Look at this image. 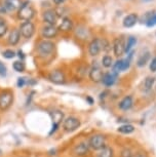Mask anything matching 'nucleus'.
Masks as SVG:
<instances>
[{
	"mask_svg": "<svg viewBox=\"0 0 156 157\" xmlns=\"http://www.w3.org/2000/svg\"><path fill=\"white\" fill-rule=\"evenodd\" d=\"M13 70L16 71V72L22 73V72H24V71H25L26 66H25V64H24V62H23V61H16V62H13Z\"/></svg>",
	"mask_w": 156,
	"mask_h": 157,
	"instance_id": "a878e982",
	"label": "nucleus"
},
{
	"mask_svg": "<svg viewBox=\"0 0 156 157\" xmlns=\"http://www.w3.org/2000/svg\"><path fill=\"white\" fill-rule=\"evenodd\" d=\"M137 157H148V156H147L146 154H144V153H138Z\"/></svg>",
	"mask_w": 156,
	"mask_h": 157,
	"instance_id": "4c0bfd02",
	"label": "nucleus"
},
{
	"mask_svg": "<svg viewBox=\"0 0 156 157\" xmlns=\"http://www.w3.org/2000/svg\"><path fill=\"white\" fill-rule=\"evenodd\" d=\"M73 27V22L71 19H69V17H63V20H62V23L60 24V26H59V30L60 31H63V32H68L72 29Z\"/></svg>",
	"mask_w": 156,
	"mask_h": 157,
	"instance_id": "aec40b11",
	"label": "nucleus"
},
{
	"mask_svg": "<svg viewBox=\"0 0 156 157\" xmlns=\"http://www.w3.org/2000/svg\"><path fill=\"white\" fill-rule=\"evenodd\" d=\"M42 17H43V21L45 23H48V25H52L55 26V24H57V14H55V10H45L42 14Z\"/></svg>",
	"mask_w": 156,
	"mask_h": 157,
	"instance_id": "4468645a",
	"label": "nucleus"
},
{
	"mask_svg": "<svg viewBox=\"0 0 156 157\" xmlns=\"http://www.w3.org/2000/svg\"><path fill=\"white\" fill-rule=\"evenodd\" d=\"M132 105H134V99L131 96H126L119 102L118 107L123 111H127L129 109H131Z\"/></svg>",
	"mask_w": 156,
	"mask_h": 157,
	"instance_id": "a211bd4d",
	"label": "nucleus"
},
{
	"mask_svg": "<svg viewBox=\"0 0 156 157\" xmlns=\"http://www.w3.org/2000/svg\"><path fill=\"white\" fill-rule=\"evenodd\" d=\"M3 57L5 59H7V60H10V59H13L14 57L17 56L16 54V52H13V49H6V50H4L3 52Z\"/></svg>",
	"mask_w": 156,
	"mask_h": 157,
	"instance_id": "cd10ccee",
	"label": "nucleus"
},
{
	"mask_svg": "<svg viewBox=\"0 0 156 157\" xmlns=\"http://www.w3.org/2000/svg\"><path fill=\"white\" fill-rule=\"evenodd\" d=\"M7 25L4 21H0V38L3 37L7 32Z\"/></svg>",
	"mask_w": 156,
	"mask_h": 157,
	"instance_id": "c85d7f7f",
	"label": "nucleus"
},
{
	"mask_svg": "<svg viewBox=\"0 0 156 157\" xmlns=\"http://www.w3.org/2000/svg\"><path fill=\"white\" fill-rule=\"evenodd\" d=\"M88 145L93 150H101L106 146V138L103 135H95L88 141Z\"/></svg>",
	"mask_w": 156,
	"mask_h": 157,
	"instance_id": "20e7f679",
	"label": "nucleus"
},
{
	"mask_svg": "<svg viewBox=\"0 0 156 157\" xmlns=\"http://www.w3.org/2000/svg\"><path fill=\"white\" fill-rule=\"evenodd\" d=\"M150 71L151 72H156V57L153 58L151 63H150Z\"/></svg>",
	"mask_w": 156,
	"mask_h": 157,
	"instance_id": "f704fd0d",
	"label": "nucleus"
},
{
	"mask_svg": "<svg viewBox=\"0 0 156 157\" xmlns=\"http://www.w3.org/2000/svg\"><path fill=\"white\" fill-rule=\"evenodd\" d=\"M34 13H35L34 8L31 5L30 2L28 1L22 3L19 10H17V17H19V19L25 21V22L26 21H30L34 17Z\"/></svg>",
	"mask_w": 156,
	"mask_h": 157,
	"instance_id": "f257e3e1",
	"label": "nucleus"
},
{
	"mask_svg": "<svg viewBox=\"0 0 156 157\" xmlns=\"http://www.w3.org/2000/svg\"><path fill=\"white\" fill-rule=\"evenodd\" d=\"M118 132L120 134H123V135H129V134H132V132H135V126L131 125V124H123V125L119 126L118 128Z\"/></svg>",
	"mask_w": 156,
	"mask_h": 157,
	"instance_id": "4be33fe9",
	"label": "nucleus"
},
{
	"mask_svg": "<svg viewBox=\"0 0 156 157\" xmlns=\"http://www.w3.org/2000/svg\"><path fill=\"white\" fill-rule=\"evenodd\" d=\"M6 73H7L6 66H5V65L0 61V76H2V77L6 76Z\"/></svg>",
	"mask_w": 156,
	"mask_h": 157,
	"instance_id": "7c9ffc66",
	"label": "nucleus"
},
{
	"mask_svg": "<svg viewBox=\"0 0 156 157\" xmlns=\"http://www.w3.org/2000/svg\"><path fill=\"white\" fill-rule=\"evenodd\" d=\"M116 79H117V74L113 73V72H110V73L104 74L103 79H102V82L105 86H112V85L116 82Z\"/></svg>",
	"mask_w": 156,
	"mask_h": 157,
	"instance_id": "f3484780",
	"label": "nucleus"
},
{
	"mask_svg": "<svg viewBox=\"0 0 156 157\" xmlns=\"http://www.w3.org/2000/svg\"><path fill=\"white\" fill-rule=\"evenodd\" d=\"M65 1H66V0H54V3L57 5H61V4H63Z\"/></svg>",
	"mask_w": 156,
	"mask_h": 157,
	"instance_id": "e433bc0d",
	"label": "nucleus"
},
{
	"mask_svg": "<svg viewBox=\"0 0 156 157\" xmlns=\"http://www.w3.org/2000/svg\"><path fill=\"white\" fill-rule=\"evenodd\" d=\"M21 38V32L19 29H13L10 33V36H8V43L10 45H17L20 41Z\"/></svg>",
	"mask_w": 156,
	"mask_h": 157,
	"instance_id": "6ab92c4d",
	"label": "nucleus"
},
{
	"mask_svg": "<svg viewBox=\"0 0 156 157\" xmlns=\"http://www.w3.org/2000/svg\"><path fill=\"white\" fill-rule=\"evenodd\" d=\"M150 60V52H144L142 55H140V57L137 60V66L142 68L144 66H146L147 63Z\"/></svg>",
	"mask_w": 156,
	"mask_h": 157,
	"instance_id": "412c9836",
	"label": "nucleus"
},
{
	"mask_svg": "<svg viewBox=\"0 0 156 157\" xmlns=\"http://www.w3.org/2000/svg\"><path fill=\"white\" fill-rule=\"evenodd\" d=\"M102 50V39L100 38H95L92 40V42L88 45V52L92 57H96L100 54Z\"/></svg>",
	"mask_w": 156,
	"mask_h": 157,
	"instance_id": "9d476101",
	"label": "nucleus"
},
{
	"mask_svg": "<svg viewBox=\"0 0 156 157\" xmlns=\"http://www.w3.org/2000/svg\"><path fill=\"white\" fill-rule=\"evenodd\" d=\"M59 29L55 27V26L52 25H46L44 26L41 30V35H42L43 38H48V39H51V38H54L57 36Z\"/></svg>",
	"mask_w": 156,
	"mask_h": 157,
	"instance_id": "9b49d317",
	"label": "nucleus"
},
{
	"mask_svg": "<svg viewBox=\"0 0 156 157\" xmlns=\"http://www.w3.org/2000/svg\"><path fill=\"white\" fill-rule=\"evenodd\" d=\"M51 116L52 119V127H51V132H49V135H52L55 130L59 128L62 121L64 120V113L61 111H52L51 113Z\"/></svg>",
	"mask_w": 156,
	"mask_h": 157,
	"instance_id": "6e6552de",
	"label": "nucleus"
},
{
	"mask_svg": "<svg viewBox=\"0 0 156 157\" xmlns=\"http://www.w3.org/2000/svg\"><path fill=\"white\" fill-rule=\"evenodd\" d=\"M113 59L111 56H108V55H106L103 57L102 59V65H103V67H105V68H110V67H112L113 66Z\"/></svg>",
	"mask_w": 156,
	"mask_h": 157,
	"instance_id": "bb28decb",
	"label": "nucleus"
},
{
	"mask_svg": "<svg viewBox=\"0 0 156 157\" xmlns=\"http://www.w3.org/2000/svg\"><path fill=\"white\" fill-rule=\"evenodd\" d=\"M22 5V1L21 0H3V4L1 5L5 10L8 11L19 10V8Z\"/></svg>",
	"mask_w": 156,
	"mask_h": 157,
	"instance_id": "ddd939ff",
	"label": "nucleus"
},
{
	"mask_svg": "<svg viewBox=\"0 0 156 157\" xmlns=\"http://www.w3.org/2000/svg\"><path fill=\"white\" fill-rule=\"evenodd\" d=\"M17 56L21 59V61H23L25 59V54L23 52V50H21V49L19 50V52H17Z\"/></svg>",
	"mask_w": 156,
	"mask_h": 157,
	"instance_id": "c9c22d12",
	"label": "nucleus"
},
{
	"mask_svg": "<svg viewBox=\"0 0 156 157\" xmlns=\"http://www.w3.org/2000/svg\"><path fill=\"white\" fill-rule=\"evenodd\" d=\"M26 83H27V80H26L25 77H20V78H17V86H19L20 88L24 86V85H25Z\"/></svg>",
	"mask_w": 156,
	"mask_h": 157,
	"instance_id": "72a5a7b5",
	"label": "nucleus"
},
{
	"mask_svg": "<svg viewBox=\"0 0 156 157\" xmlns=\"http://www.w3.org/2000/svg\"><path fill=\"white\" fill-rule=\"evenodd\" d=\"M13 103V94L10 90H5L0 94V110L6 111Z\"/></svg>",
	"mask_w": 156,
	"mask_h": 157,
	"instance_id": "7ed1b4c3",
	"label": "nucleus"
},
{
	"mask_svg": "<svg viewBox=\"0 0 156 157\" xmlns=\"http://www.w3.org/2000/svg\"><path fill=\"white\" fill-rule=\"evenodd\" d=\"M146 26L149 28H152L156 26V13H153V14L151 16V17L148 20V22L146 23Z\"/></svg>",
	"mask_w": 156,
	"mask_h": 157,
	"instance_id": "c756f323",
	"label": "nucleus"
},
{
	"mask_svg": "<svg viewBox=\"0 0 156 157\" xmlns=\"http://www.w3.org/2000/svg\"><path fill=\"white\" fill-rule=\"evenodd\" d=\"M20 32L23 37H25L26 39H30L35 33L34 24L30 22V21H26V22L22 23L20 27Z\"/></svg>",
	"mask_w": 156,
	"mask_h": 157,
	"instance_id": "39448f33",
	"label": "nucleus"
},
{
	"mask_svg": "<svg viewBox=\"0 0 156 157\" xmlns=\"http://www.w3.org/2000/svg\"><path fill=\"white\" fill-rule=\"evenodd\" d=\"M138 20H139V17H138L137 13H129L123 19L122 24L125 28H131L134 26H136Z\"/></svg>",
	"mask_w": 156,
	"mask_h": 157,
	"instance_id": "2eb2a0df",
	"label": "nucleus"
},
{
	"mask_svg": "<svg viewBox=\"0 0 156 157\" xmlns=\"http://www.w3.org/2000/svg\"><path fill=\"white\" fill-rule=\"evenodd\" d=\"M121 157H132V152L131 149H127V148H125V149H123L121 151Z\"/></svg>",
	"mask_w": 156,
	"mask_h": 157,
	"instance_id": "2f4dec72",
	"label": "nucleus"
},
{
	"mask_svg": "<svg viewBox=\"0 0 156 157\" xmlns=\"http://www.w3.org/2000/svg\"><path fill=\"white\" fill-rule=\"evenodd\" d=\"M124 50H125V44L123 39L122 38H116L113 42L114 55H115L116 57H121V56L124 54Z\"/></svg>",
	"mask_w": 156,
	"mask_h": 157,
	"instance_id": "f8f14e48",
	"label": "nucleus"
},
{
	"mask_svg": "<svg viewBox=\"0 0 156 157\" xmlns=\"http://www.w3.org/2000/svg\"><path fill=\"white\" fill-rule=\"evenodd\" d=\"M103 76H104V72L102 71L101 67L98 64H93L92 69L89 71V78L93 82H102Z\"/></svg>",
	"mask_w": 156,
	"mask_h": 157,
	"instance_id": "0eeeda50",
	"label": "nucleus"
},
{
	"mask_svg": "<svg viewBox=\"0 0 156 157\" xmlns=\"http://www.w3.org/2000/svg\"><path fill=\"white\" fill-rule=\"evenodd\" d=\"M153 13H154V11H148V13H146L145 14H144L143 16V17L142 19H141V21H142V23H147L148 22V20L150 19V17H151V16L153 14Z\"/></svg>",
	"mask_w": 156,
	"mask_h": 157,
	"instance_id": "473e14b6",
	"label": "nucleus"
},
{
	"mask_svg": "<svg viewBox=\"0 0 156 157\" xmlns=\"http://www.w3.org/2000/svg\"><path fill=\"white\" fill-rule=\"evenodd\" d=\"M48 79H49V81L55 84H64L65 81H66L65 74H64V72H62L61 70L51 71L48 75Z\"/></svg>",
	"mask_w": 156,
	"mask_h": 157,
	"instance_id": "1a4fd4ad",
	"label": "nucleus"
},
{
	"mask_svg": "<svg viewBox=\"0 0 156 157\" xmlns=\"http://www.w3.org/2000/svg\"><path fill=\"white\" fill-rule=\"evenodd\" d=\"M99 157H113V150L111 147L105 146L103 149L100 150Z\"/></svg>",
	"mask_w": 156,
	"mask_h": 157,
	"instance_id": "393cba45",
	"label": "nucleus"
},
{
	"mask_svg": "<svg viewBox=\"0 0 156 157\" xmlns=\"http://www.w3.org/2000/svg\"><path fill=\"white\" fill-rule=\"evenodd\" d=\"M55 43L51 40H42L38 43L37 45V52L41 57H46L51 55L55 49Z\"/></svg>",
	"mask_w": 156,
	"mask_h": 157,
	"instance_id": "f03ea898",
	"label": "nucleus"
},
{
	"mask_svg": "<svg viewBox=\"0 0 156 157\" xmlns=\"http://www.w3.org/2000/svg\"><path fill=\"white\" fill-rule=\"evenodd\" d=\"M79 126H80V120H79L78 118L73 117V116L66 118L63 122V128L65 132H74Z\"/></svg>",
	"mask_w": 156,
	"mask_h": 157,
	"instance_id": "423d86ee",
	"label": "nucleus"
},
{
	"mask_svg": "<svg viewBox=\"0 0 156 157\" xmlns=\"http://www.w3.org/2000/svg\"><path fill=\"white\" fill-rule=\"evenodd\" d=\"M142 1H144V2H147V1H152V0H142Z\"/></svg>",
	"mask_w": 156,
	"mask_h": 157,
	"instance_id": "58836bf2",
	"label": "nucleus"
},
{
	"mask_svg": "<svg viewBox=\"0 0 156 157\" xmlns=\"http://www.w3.org/2000/svg\"><path fill=\"white\" fill-rule=\"evenodd\" d=\"M89 148L90 147H89V145H88V143L82 142V143H79L77 146L74 148V153H75V155H77V156H84L89 152Z\"/></svg>",
	"mask_w": 156,
	"mask_h": 157,
	"instance_id": "dca6fc26",
	"label": "nucleus"
},
{
	"mask_svg": "<svg viewBox=\"0 0 156 157\" xmlns=\"http://www.w3.org/2000/svg\"><path fill=\"white\" fill-rule=\"evenodd\" d=\"M137 44V38L136 37H134V36H131V37H128L127 38V42L125 43V50H124V52H129L131 50V48L134 47L135 45Z\"/></svg>",
	"mask_w": 156,
	"mask_h": 157,
	"instance_id": "b1692460",
	"label": "nucleus"
},
{
	"mask_svg": "<svg viewBox=\"0 0 156 157\" xmlns=\"http://www.w3.org/2000/svg\"><path fill=\"white\" fill-rule=\"evenodd\" d=\"M155 83V78L154 77H151V76H148L146 77V79L144 80V83H143V88L145 91H149L152 90L153 85Z\"/></svg>",
	"mask_w": 156,
	"mask_h": 157,
	"instance_id": "5701e85b",
	"label": "nucleus"
}]
</instances>
